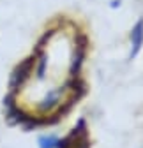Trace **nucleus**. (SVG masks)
I'll return each mask as SVG.
<instances>
[{"label": "nucleus", "mask_w": 143, "mask_h": 148, "mask_svg": "<svg viewBox=\"0 0 143 148\" xmlns=\"http://www.w3.org/2000/svg\"><path fill=\"white\" fill-rule=\"evenodd\" d=\"M88 146H90L88 131L83 120H80L76 127L64 139H58V145H57V148H88Z\"/></svg>", "instance_id": "obj_2"}, {"label": "nucleus", "mask_w": 143, "mask_h": 148, "mask_svg": "<svg viewBox=\"0 0 143 148\" xmlns=\"http://www.w3.org/2000/svg\"><path fill=\"white\" fill-rule=\"evenodd\" d=\"M131 46H133L131 58H134V57H138V53L143 46V20H140L131 30Z\"/></svg>", "instance_id": "obj_3"}, {"label": "nucleus", "mask_w": 143, "mask_h": 148, "mask_svg": "<svg viewBox=\"0 0 143 148\" xmlns=\"http://www.w3.org/2000/svg\"><path fill=\"white\" fill-rule=\"evenodd\" d=\"M34 67H35V55L21 60L12 72H11V79H9V92L16 94L18 90H21L25 86V83L30 79V76L34 74Z\"/></svg>", "instance_id": "obj_1"}, {"label": "nucleus", "mask_w": 143, "mask_h": 148, "mask_svg": "<svg viewBox=\"0 0 143 148\" xmlns=\"http://www.w3.org/2000/svg\"><path fill=\"white\" fill-rule=\"evenodd\" d=\"M58 145V139L55 136H43L39 139V146L41 148H57Z\"/></svg>", "instance_id": "obj_4"}]
</instances>
